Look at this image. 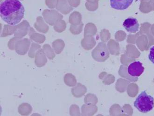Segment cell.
I'll return each mask as SVG.
<instances>
[{"mask_svg":"<svg viewBox=\"0 0 154 116\" xmlns=\"http://www.w3.org/2000/svg\"><path fill=\"white\" fill-rule=\"evenodd\" d=\"M30 41L28 39L18 41L16 46V51L19 55H24L28 50Z\"/></svg>","mask_w":154,"mask_h":116,"instance_id":"7","label":"cell"},{"mask_svg":"<svg viewBox=\"0 0 154 116\" xmlns=\"http://www.w3.org/2000/svg\"><path fill=\"white\" fill-rule=\"evenodd\" d=\"M93 58L96 61L104 62L109 57V53L105 44L100 43L92 51Z\"/></svg>","mask_w":154,"mask_h":116,"instance_id":"3","label":"cell"},{"mask_svg":"<svg viewBox=\"0 0 154 116\" xmlns=\"http://www.w3.org/2000/svg\"><path fill=\"white\" fill-rule=\"evenodd\" d=\"M149 59L154 64V46L150 48L149 55Z\"/></svg>","mask_w":154,"mask_h":116,"instance_id":"19","label":"cell"},{"mask_svg":"<svg viewBox=\"0 0 154 116\" xmlns=\"http://www.w3.org/2000/svg\"><path fill=\"white\" fill-rule=\"evenodd\" d=\"M47 62V58L44 51L42 50L38 51L35 56V63L38 67L41 68L46 64Z\"/></svg>","mask_w":154,"mask_h":116,"instance_id":"8","label":"cell"},{"mask_svg":"<svg viewBox=\"0 0 154 116\" xmlns=\"http://www.w3.org/2000/svg\"><path fill=\"white\" fill-rule=\"evenodd\" d=\"M42 19L41 17H38L37 22L34 24V26L38 31L45 33L48 31L49 28L47 25L45 24Z\"/></svg>","mask_w":154,"mask_h":116,"instance_id":"12","label":"cell"},{"mask_svg":"<svg viewBox=\"0 0 154 116\" xmlns=\"http://www.w3.org/2000/svg\"><path fill=\"white\" fill-rule=\"evenodd\" d=\"M45 53L46 54L48 58L50 60H52L55 57V54L54 53L52 49L51 48L50 45L48 44H45L43 47Z\"/></svg>","mask_w":154,"mask_h":116,"instance_id":"15","label":"cell"},{"mask_svg":"<svg viewBox=\"0 0 154 116\" xmlns=\"http://www.w3.org/2000/svg\"><path fill=\"white\" fill-rule=\"evenodd\" d=\"M40 48V46L37 44L33 43L32 44L31 48L29 50V52L28 53V56L30 58H34L35 56V54L36 53V51Z\"/></svg>","mask_w":154,"mask_h":116,"instance_id":"16","label":"cell"},{"mask_svg":"<svg viewBox=\"0 0 154 116\" xmlns=\"http://www.w3.org/2000/svg\"><path fill=\"white\" fill-rule=\"evenodd\" d=\"M64 23L63 21L62 22H60L57 23L56 26L54 27V29L56 31L58 32H62L64 29Z\"/></svg>","mask_w":154,"mask_h":116,"instance_id":"18","label":"cell"},{"mask_svg":"<svg viewBox=\"0 0 154 116\" xmlns=\"http://www.w3.org/2000/svg\"><path fill=\"white\" fill-rule=\"evenodd\" d=\"M18 111L19 114L22 116H28L32 112V108L28 103H23L18 107Z\"/></svg>","mask_w":154,"mask_h":116,"instance_id":"11","label":"cell"},{"mask_svg":"<svg viewBox=\"0 0 154 116\" xmlns=\"http://www.w3.org/2000/svg\"><path fill=\"white\" fill-rule=\"evenodd\" d=\"M43 15L45 21L51 25H53L57 20L62 18L61 15L56 12H44Z\"/></svg>","mask_w":154,"mask_h":116,"instance_id":"9","label":"cell"},{"mask_svg":"<svg viewBox=\"0 0 154 116\" xmlns=\"http://www.w3.org/2000/svg\"><path fill=\"white\" fill-rule=\"evenodd\" d=\"M134 0H110L111 7L116 10L123 11L127 9Z\"/></svg>","mask_w":154,"mask_h":116,"instance_id":"6","label":"cell"},{"mask_svg":"<svg viewBox=\"0 0 154 116\" xmlns=\"http://www.w3.org/2000/svg\"><path fill=\"white\" fill-rule=\"evenodd\" d=\"M17 30L15 33V36L17 38H21L27 34L29 28V25L27 21H23L22 23L18 25Z\"/></svg>","mask_w":154,"mask_h":116,"instance_id":"10","label":"cell"},{"mask_svg":"<svg viewBox=\"0 0 154 116\" xmlns=\"http://www.w3.org/2000/svg\"><path fill=\"white\" fill-rule=\"evenodd\" d=\"M17 39H16V38H14L12 39L11 40H10V42L8 43V46L9 47L11 50H14V41H17Z\"/></svg>","mask_w":154,"mask_h":116,"instance_id":"20","label":"cell"},{"mask_svg":"<svg viewBox=\"0 0 154 116\" xmlns=\"http://www.w3.org/2000/svg\"><path fill=\"white\" fill-rule=\"evenodd\" d=\"M30 36V38L32 39L37 43H40V44L44 43V41L45 40V36L44 35L39 34L35 33L32 29H31Z\"/></svg>","mask_w":154,"mask_h":116,"instance_id":"14","label":"cell"},{"mask_svg":"<svg viewBox=\"0 0 154 116\" xmlns=\"http://www.w3.org/2000/svg\"><path fill=\"white\" fill-rule=\"evenodd\" d=\"M123 26L130 33H136L139 30V23L135 18L129 17L125 19L123 22Z\"/></svg>","mask_w":154,"mask_h":116,"instance_id":"5","label":"cell"},{"mask_svg":"<svg viewBox=\"0 0 154 116\" xmlns=\"http://www.w3.org/2000/svg\"><path fill=\"white\" fill-rule=\"evenodd\" d=\"M134 106L142 113L149 112L154 108V99L146 91H142L135 99Z\"/></svg>","mask_w":154,"mask_h":116,"instance_id":"2","label":"cell"},{"mask_svg":"<svg viewBox=\"0 0 154 116\" xmlns=\"http://www.w3.org/2000/svg\"><path fill=\"white\" fill-rule=\"evenodd\" d=\"M144 67L143 63L139 61H135L130 63L128 68V72L129 75L132 77H140L143 73Z\"/></svg>","mask_w":154,"mask_h":116,"instance_id":"4","label":"cell"},{"mask_svg":"<svg viewBox=\"0 0 154 116\" xmlns=\"http://www.w3.org/2000/svg\"><path fill=\"white\" fill-rule=\"evenodd\" d=\"M64 81L67 85L71 86L74 84L75 80L72 78V76L71 74H67L64 77Z\"/></svg>","mask_w":154,"mask_h":116,"instance_id":"17","label":"cell"},{"mask_svg":"<svg viewBox=\"0 0 154 116\" xmlns=\"http://www.w3.org/2000/svg\"><path fill=\"white\" fill-rule=\"evenodd\" d=\"M25 9L19 0H4L0 5L2 20L11 25L19 23L24 17Z\"/></svg>","mask_w":154,"mask_h":116,"instance_id":"1","label":"cell"},{"mask_svg":"<svg viewBox=\"0 0 154 116\" xmlns=\"http://www.w3.org/2000/svg\"><path fill=\"white\" fill-rule=\"evenodd\" d=\"M64 43L63 41L58 39L54 41L52 44V46L57 54H60L64 49Z\"/></svg>","mask_w":154,"mask_h":116,"instance_id":"13","label":"cell"}]
</instances>
